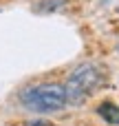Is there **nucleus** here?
Instances as JSON below:
<instances>
[{"label": "nucleus", "instance_id": "obj_4", "mask_svg": "<svg viewBox=\"0 0 119 126\" xmlns=\"http://www.w3.org/2000/svg\"><path fill=\"white\" fill-rule=\"evenodd\" d=\"M64 4H66V0H42L38 4V11H57Z\"/></svg>", "mask_w": 119, "mask_h": 126}, {"label": "nucleus", "instance_id": "obj_3", "mask_svg": "<svg viewBox=\"0 0 119 126\" xmlns=\"http://www.w3.org/2000/svg\"><path fill=\"white\" fill-rule=\"evenodd\" d=\"M97 111H99V115H102L108 124H119V106L110 104V102H104Z\"/></svg>", "mask_w": 119, "mask_h": 126}, {"label": "nucleus", "instance_id": "obj_5", "mask_svg": "<svg viewBox=\"0 0 119 126\" xmlns=\"http://www.w3.org/2000/svg\"><path fill=\"white\" fill-rule=\"evenodd\" d=\"M15 126H53L51 122H46V120H31V122H20V124Z\"/></svg>", "mask_w": 119, "mask_h": 126}, {"label": "nucleus", "instance_id": "obj_1", "mask_svg": "<svg viewBox=\"0 0 119 126\" xmlns=\"http://www.w3.org/2000/svg\"><path fill=\"white\" fill-rule=\"evenodd\" d=\"M20 102L24 109L33 113H53L66 106V93L64 84L51 82V84H35L20 93Z\"/></svg>", "mask_w": 119, "mask_h": 126}, {"label": "nucleus", "instance_id": "obj_2", "mask_svg": "<svg viewBox=\"0 0 119 126\" xmlns=\"http://www.w3.org/2000/svg\"><path fill=\"white\" fill-rule=\"evenodd\" d=\"M102 82V75L97 71V66H93L91 62H84L79 64L66 80L64 84V93H66V104H73V106H79L88 100V95L99 86Z\"/></svg>", "mask_w": 119, "mask_h": 126}]
</instances>
